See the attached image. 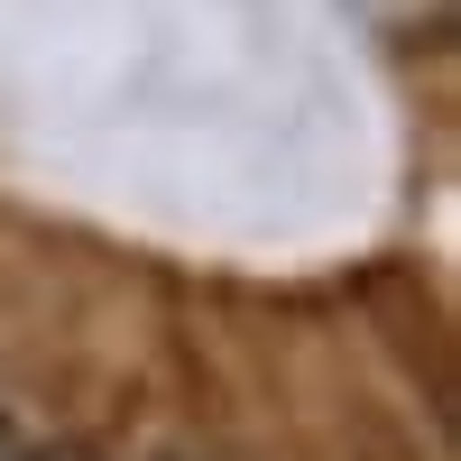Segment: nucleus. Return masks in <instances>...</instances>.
<instances>
[{"instance_id":"obj_2","label":"nucleus","mask_w":461,"mask_h":461,"mask_svg":"<svg viewBox=\"0 0 461 461\" xmlns=\"http://www.w3.org/2000/svg\"><path fill=\"white\" fill-rule=\"evenodd\" d=\"M47 461H93V452H47Z\"/></svg>"},{"instance_id":"obj_1","label":"nucleus","mask_w":461,"mask_h":461,"mask_svg":"<svg viewBox=\"0 0 461 461\" xmlns=\"http://www.w3.org/2000/svg\"><path fill=\"white\" fill-rule=\"evenodd\" d=\"M0 461H28V452H19V434H10V415H0Z\"/></svg>"}]
</instances>
